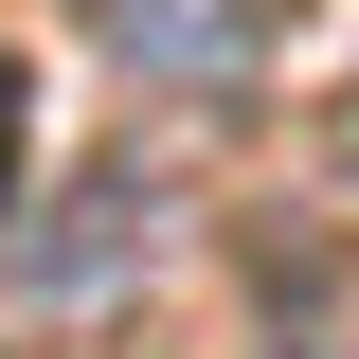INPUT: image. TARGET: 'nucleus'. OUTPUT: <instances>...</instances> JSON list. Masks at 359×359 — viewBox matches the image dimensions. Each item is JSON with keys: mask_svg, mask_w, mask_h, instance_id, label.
Wrapping results in <instances>:
<instances>
[{"mask_svg": "<svg viewBox=\"0 0 359 359\" xmlns=\"http://www.w3.org/2000/svg\"><path fill=\"white\" fill-rule=\"evenodd\" d=\"M18 144H36V90H18V54H0V198H18Z\"/></svg>", "mask_w": 359, "mask_h": 359, "instance_id": "nucleus-2", "label": "nucleus"}, {"mask_svg": "<svg viewBox=\"0 0 359 359\" xmlns=\"http://www.w3.org/2000/svg\"><path fill=\"white\" fill-rule=\"evenodd\" d=\"M90 18H108L144 72H180V90H233L252 72V0H90Z\"/></svg>", "mask_w": 359, "mask_h": 359, "instance_id": "nucleus-1", "label": "nucleus"}]
</instances>
